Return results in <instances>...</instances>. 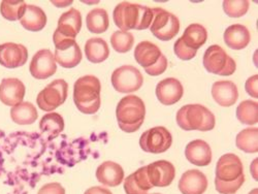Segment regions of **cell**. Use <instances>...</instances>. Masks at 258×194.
Segmentation results:
<instances>
[{"mask_svg":"<svg viewBox=\"0 0 258 194\" xmlns=\"http://www.w3.org/2000/svg\"><path fill=\"white\" fill-rule=\"evenodd\" d=\"M224 42L232 50L245 49L251 40V34L248 28L241 24H234L226 28L224 32Z\"/></svg>","mask_w":258,"mask_h":194,"instance_id":"7402d4cb","label":"cell"},{"mask_svg":"<svg viewBox=\"0 0 258 194\" xmlns=\"http://www.w3.org/2000/svg\"><path fill=\"white\" fill-rule=\"evenodd\" d=\"M124 190L126 194H148V192H144L140 190L137 185L135 184L132 175H129L127 178L124 180Z\"/></svg>","mask_w":258,"mask_h":194,"instance_id":"ab89813d","label":"cell"},{"mask_svg":"<svg viewBox=\"0 0 258 194\" xmlns=\"http://www.w3.org/2000/svg\"><path fill=\"white\" fill-rule=\"evenodd\" d=\"M69 93V84L64 80H55L42 89L36 98L37 105L45 112H53L66 102Z\"/></svg>","mask_w":258,"mask_h":194,"instance_id":"ba28073f","label":"cell"},{"mask_svg":"<svg viewBox=\"0 0 258 194\" xmlns=\"http://www.w3.org/2000/svg\"><path fill=\"white\" fill-rule=\"evenodd\" d=\"M249 194H258V189L256 188V189H253Z\"/></svg>","mask_w":258,"mask_h":194,"instance_id":"7bdbcfd3","label":"cell"},{"mask_svg":"<svg viewBox=\"0 0 258 194\" xmlns=\"http://www.w3.org/2000/svg\"><path fill=\"white\" fill-rule=\"evenodd\" d=\"M181 39L188 48L198 51L207 42L208 32L201 24H190L185 29Z\"/></svg>","mask_w":258,"mask_h":194,"instance_id":"484cf974","label":"cell"},{"mask_svg":"<svg viewBox=\"0 0 258 194\" xmlns=\"http://www.w3.org/2000/svg\"><path fill=\"white\" fill-rule=\"evenodd\" d=\"M84 194H113L107 188H103V187H91L88 190H86V192Z\"/></svg>","mask_w":258,"mask_h":194,"instance_id":"b9f144b4","label":"cell"},{"mask_svg":"<svg viewBox=\"0 0 258 194\" xmlns=\"http://www.w3.org/2000/svg\"><path fill=\"white\" fill-rule=\"evenodd\" d=\"M185 155L190 163L197 166H207L212 161L211 147L203 140L190 142L185 149Z\"/></svg>","mask_w":258,"mask_h":194,"instance_id":"44dd1931","label":"cell"},{"mask_svg":"<svg viewBox=\"0 0 258 194\" xmlns=\"http://www.w3.org/2000/svg\"><path fill=\"white\" fill-rule=\"evenodd\" d=\"M101 85L95 76H84L74 86V101L78 110L86 115H93L100 107Z\"/></svg>","mask_w":258,"mask_h":194,"instance_id":"7a4b0ae2","label":"cell"},{"mask_svg":"<svg viewBox=\"0 0 258 194\" xmlns=\"http://www.w3.org/2000/svg\"><path fill=\"white\" fill-rule=\"evenodd\" d=\"M85 54L92 63H101L110 56V48L106 41L100 37H93L86 41Z\"/></svg>","mask_w":258,"mask_h":194,"instance_id":"d4e9b609","label":"cell"},{"mask_svg":"<svg viewBox=\"0 0 258 194\" xmlns=\"http://www.w3.org/2000/svg\"><path fill=\"white\" fill-rule=\"evenodd\" d=\"M20 22L26 30L37 32L45 28L47 24V15L36 6H27Z\"/></svg>","mask_w":258,"mask_h":194,"instance_id":"cb8c5ba5","label":"cell"},{"mask_svg":"<svg viewBox=\"0 0 258 194\" xmlns=\"http://www.w3.org/2000/svg\"><path fill=\"white\" fill-rule=\"evenodd\" d=\"M96 178L104 186L116 187L124 180V169L114 161H104L97 167Z\"/></svg>","mask_w":258,"mask_h":194,"instance_id":"ffe728a7","label":"cell"},{"mask_svg":"<svg viewBox=\"0 0 258 194\" xmlns=\"http://www.w3.org/2000/svg\"><path fill=\"white\" fill-rule=\"evenodd\" d=\"M167 69V59L164 55H162L160 57V59L154 64L153 67L146 69L145 72L149 75V76H152V77H157L162 75Z\"/></svg>","mask_w":258,"mask_h":194,"instance_id":"74e56055","label":"cell"},{"mask_svg":"<svg viewBox=\"0 0 258 194\" xmlns=\"http://www.w3.org/2000/svg\"><path fill=\"white\" fill-rule=\"evenodd\" d=\"M37 194H66V189L59 183H49L42 186Z\"/></svg>","mask_w":258,"mask_h":194,"instance_id":"f35d334b","label":"cell"},{"mask_svg":"<svg viewBox=\"0 0 258 194\" xmlns=\"http://www.w3.org/2000/svg\"><path fill=\"white\" fill-rule=\"evenodd\" d=\"M28 60V50L25 46L6 42L0 45V64L7 69L23 67Z\"/></svg>","mask_w":258,"mask_h":194,"instance_id":"7c38bea8","label":"cell"},{"mask_svg":"<svg viewBox=\"0 0 258 194\" xmlns=\"http://www.w3.org/2000/svg\"><path fill=\"white\" fill-rule=\"evenodd\" d=\"M250 3L247 0H225L222 4L224 13L230 18H241L248 13Z\"/></svg>","mask_w":258,"mask_h":194,"instance_id":"836d02e7","label":"cell"},{"mask_svg":"<svg viewBox=\"0 0 258 194\" xmlns=\"http://www.w3.org/2000/svg\"><path fill=\"white\" fill-rule=\"evenodd\" d=\"M236 118L245 125H254L258 122V103L253 100L242 101L236 109Z\"/></svg>","mask_w":258,"mask_h":194,"instance_id":"4dcf8cb0","label":"cell"},{"mask_svg":"<svg viewBox=\"0 0 258 194\" xmlns=\"http://www.w3.org/2000/svg\"><path fill=\"white\" fill-rule=\"evenodd\" d=\"M208 188V179L199 169L185 171L179 181V190L182 194H204Z\"/></svg>","mask_w":258,"mask_h":194,"instance_id":"e0dca14e","label":"cell"},{"mask_svg":"<svg viewBox=\"0 0 258 194\" xmlns=\"http://www.w3.org/2000/svg\"><path fill=\"white\" fill-rule=\"evenodd\" d=\"M26 88L19 79L8 78L0 83V101L6 105L15 106L23 102Z\"/></svg>","mask_w":258,"mask_h":194,"instance_id":"9a60e30c","label":"cell"},{"mask_svg":"<svg viewBox=\"0 0 258 194\" xmlns=\"http://www.w3.org/2000/svg\"><path fill=\"white\" fill-rule=\"evenodd\" d=\"M174 52L177 55V57L180 58L181 60L188 61V60H191L197 56L198 51H195V50L188 48L182 41V39L179 38L174 45Z\"/></svg>","mask_w":258,"mask_h":194,"instance_id":"8d00e7d4","label":"cell"},{"mask_svg":"<svg viewBox=\"0 0 258 194\" xmlns=\"http://www.w3.org/2000/svg\"><path fill=\"white\" fill-rule=\"evenodd\" d=\"M204 67L207 72L222 77L231 76L236 70L234 60L218 45H213L206 50Z\"/></svg>","mask_w":258,"mask_h":194,"instance_id":"8992f818","label":"cell"},{"mask_svg":"<svg viewBox=\"0 0 258 194\" xmlns=\"http://www.w3.org/2000/svg\"><path fill=\"white\" fill-rule=\"evenodd\" d=\"M86 24L90 32L95 34L103 33L110 26L109 15L103 9H94L88 13L86 18Z\"/></svg>","mask_w":258,"mask_h":194,"instance_id":"83f0119b","label":"cell"},{"mask_svg":"<svg viewBox=\"0 0 258 194\" xmlns=\"http://www.w3.org/2000/svg\"><path fill=\"white\" fill-rule=\"evenodd\" d=\"M29 71L31 76L36 80H46L56 74L57 63L54 54L48 50H39L33 56Z\"/></svg>","mask_w":258,"mask_h":194,"instance_id":"8fae6325","label":"cell"},{"mask_svg":"<svg viewBox=\"0 0 258 194\" xmlns=\"http://www.w3.org/2000/svg\"><path fill=\"white\" fill-rule=\"evenodd\" d=\"M216 178L223 182H232L243 175V163L232 153L221 156L216 165Z\"/></svg>","mask_w":258,"mask_h":194,"instance_id":"5bb4252c","label":"cell"},{"mask_svg":"<svg viewBox=\"0 0 258 194\" xmlns=\"http://www.w3.org/2000/svg\"><path fill=\"white\" fill-rule=\"evenodd\" d=\"M257 82H258V76H252L250 79L247 80L246 82V91L247 93L254 97L257 98L258 97V91H257Z\"/></svg>","mask_w":258,"mask_h":194,"instance_id":"60d3db41","label":"cell"},{"mask_svg":"<svg viewBox=\"0 0 258 194\" xmlns=\"http://www.w3.org/2000/svg\"><path fill=\"white\" fill-rule=\"evenodd\" d=\"M153 194H160V193H153Z\"/></svg>","mask_w":258,"mask_h":194,"instance_id":"ee69618b","label":"cell"},{"mask_svg":"<svg viewBox=\"0 0 258 194\" xmlns=\"http://www.w3.org/2000/svg\"><path fill=\"white\" fill-rule=\"evenodd\" d=\"M153 21L150 30L155 37L160 40L167 41L173 39L180 31L179 19L161 8L152 9Z\"/></svg>","mask_w":258,"mask_h":194,"instance_id":"52a82bcc","label":"cell"},{"mask_svg":"<svg viewBox=\"0 0 258 194\" xmlns=\"http://www.w3.org/2000/svg\"><path fill=\"white\" fill-rule=\"evenodd\" d=\"M213 99L221 106H231L239 98V91L235 84L231 81H219L213 84Z\"/></svg>","mask_w":258,"mask_h":194,"instance_id":"d6986e66","label":"cell"},{"mask_svg":"<svg viewBox=\"0 0 258 194\" xmlns=\"http://www.w3.org/2000/svg\"><path fill=\"white\" fill-rule=\"evenodd\" d=\"M132 177L135 184L140 190L144 192H148L150 189L153 188L152 184L150 183V180H149L147 166H143L139 168L137 171L134 172V174H132Z\"/></svg>","mask_w":258,"mask_h":194,"instance_id":"d590c367","label":"cell"},{"mask_svg":"<svg viewBox=\"0 0 258 194\" xmlns=\"http://www.w3.org/2000/svg\"><path fill=\"white\" fill-rule=\"evenodd\" d=\"M150 183L153 187H167L176 177V168L173 163L159 160L147 165Z\"/></svg>","mask_w":258,"mask_h":194,"instance_id":"4fadbf2b","label":"cell"},{"mask_svg":"<svg viewBox=\"0 0 258 194\" xmlns=\"http://www.w3.org/2000/svg\"><path fill=\"white\" fill-rule=\"evenodd\" d=\"M39 129L50 139H55L63 132L64 120L58 113H49L41 118Z\"/></svg>","mask_w":258,"mask_h":194,"instance_id":"f1b7e54d","label":"cell"},{"mask_svg":"<svg viewBox=\"0 0 258 194\" xmlns=\"http://www.w3.org/2000/svg\"><path fill=\"white\" fill-rule=\"evenodd\" d=\"M177 123L183 131L210 132L216 124L214 114L202 104H187L177 113Z\"/></svg>","mask_w":258,"mask_h":194,"instance_id":"277c9868","label":"cell"},{"mask_svg":"<svg viewBox=\"0 0 258 194\" xmlns=\"http://www.w3.org/2000/svg\"><path fill=\"white\" fill-rule=\"evenodd\" d=\"M53 41L55 44V60L64 69H74L82 61L83 54L76 39L67 38L54 32Z\"/></svg>","mask_w":258,"mask_h":194,"instance_id":"5b68a950","label":"cell"},{"mask_svg":"<svg viewBox=\"0 0 258 194\" xmlns=\"http://www.w3.org/2000/svg\"><path fill=\"white\" fill-rule=\"evenodd\" d=\"M146 106L144 101L137 95L123 97L116 109V118L120 129L124 133L138 132L144 123Z\"/></svg>","mask_w":258,"mask_h":194,"instance_id":"3957f363","label":"cell"},{"mask_svg":"<svg viewBox=\"0 0 258 194\" xmlns=\"http://www.w3.org/2000/svg\"><path fill=\"white\" fill-rule=\"evenodd\" d=\"M244 182V174L232 182H223L217 178H215V187H216V190L221 194H234L243 186Z\"/></svg>","mask_w":258,"mask_h":194,"instance_id":"e575fe53","label":"cell"},{"mask_svg":"<svg viewBox=\"0 0 258 194\" xmlns=\"http://www.w3.org/2000/svg\"><path fill=\"white\" fill-rule=\"evenodd\" d=\"M27 5L25 2H12V0H4L0 5V13L3 17L9 21L21 20L26 11Z\"/></svg>","mask_w":258,"mask_h":194,"instance_id":"1f68e13d","label":"cell"},{"mask_svg":"<svg viewBox=\"0 0 258 194\" xmlns=\"http://www.w3.org/2000/svg\"><path fill=\"white\" fill-rule=\"evenodd\" d=\"M163 54L160 49L151 41H142L136 47L135 58L145 70L153 67Z\"/></svg>","mask_w":258,"mask_h":194,"instance_id":"603a6c76","label":"cell"},{"mask_svg":"<svg viewBox=\"0 0 258 194\" xmlns=\"http://www.w3.org/2000/svg\"><path fill=\"white\" fill-rule=\"evenodd\" d=\"M184 88L181 82L175 78H167L157 84L156 96L160 103L173 105L183 97Z\"/></svg>","mask_w":258,"mask_h":194,"instance_id":"2e32d148","label":"cell"},{"mask_svg":"<svg viewBox=\"0 0 258 194\" xmlns=\"http://www.w3.org/2000/svg\"><path fill=\"white\" fill-rule=\"evenodd\" d=\"M135 44V36L127 31H115L111 36V45L113 49L120 54L131 51Z\"/></svg>","mask_w":258,"mask_h":194,"instance_id":"d6a6232c","label":"cell"},{"mask_svg":"<svg viewBox=\"0 0 258 194\" xmlns=\"http://www.w3.org/2000/svg\"><path fill=\"white\" fill-rule=\"evenodd\" d=\"M113 18L116 26L121 31L145 30L152 24L153 12L148 7L124 2L115 8Z\"/></svg>","mask_w":258,"mask_h":194,"instance_id":"6da1fadb","label":"cell"},{"mask_svg":"<svg viewBox=\"0 0 258 194\" xmlns=\"http://www.w3.org/2000/svg\"><path fill=\"white\" fill-rule=\"evenodd\" d=\"M82 29V16L76 9H71L69 12L63 13L58 20V27L55 32L59 35L76 39V36Z\"/></svg>","mask_w":258,"mask_h":194,"instance_id":"ac0fdd59","label":"cell"},{"mask_svg":"<svg viewBox=\"0 0 258 194\" xmlns=\"http://www.w3.org/2000/svg\"><path fill=\"white\" fill-rule=\"evenodd\" d=\"M173 144V137L163 126L150 128L140 139V146L147 153L161 154L167 151Z\"/></svg>","mask_w":258,"mask_h":194,"instance_id":"9c48e42d","label":"cell"},{"mask_svg":"<svg viewBox=\"0 0 258 194\" xmlns=\"http://www.w3.org/2000/svg\"><path fill=\"white\" fill-rule=\"evenodd\" d=\"M258 129L246 128L236 136V147L245 153H257L258 152Z\"/></svg>","mask_w":258,"mask_h":194,"instance_id":"f546056e","label":"cell"},{"mask_svg":"<svg viewBox=\"0 0 258 194\" xmlns=\"http://www.w3.org/2000/svg\"><path fill=\"white\" fill-rule=\"evenodd\" d=\"M144 77L141 72L133 66H123L114 71L112 85L120 93H133L141 89Z\"/></svg>","mask_w":258,"mask_h":194,"instance_id":"30bf717a","label":"cell"},{"mask_svg":"<svg viewBox=\"0 0 258 194\" xmlns=\"http://www.w3.org/2000/svg\"><path fill=\"white\" fill-rule=\"evenodd\" d=\"M36 107L29 101L15 105L11 110L12 120L19 125H30L37 120Z\"/></svg>","mask_w":258,"mask_h":194,"instance_id":"4316f807","label":"cell"}]
</instances>
